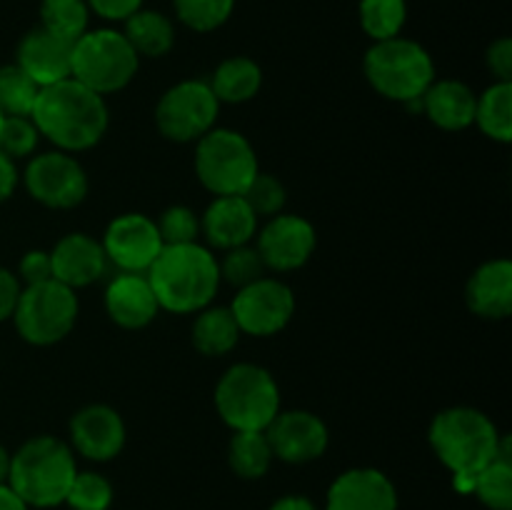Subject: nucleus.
<instances>
[{"instance_id":"obj_44","label":"nucleus","mask_w":512,"mask_h":510,"mask_svg":"<svg viewBox=\"0 0 512 510\" xmlns=\"http://www.w3.org/2000/svg\"><path fill=\"white\" fill-rule=\"evenodd\" d=\"M268 510H320L318 505L313 503L305 495H283V498L275 500Z\"/></svg>"},{"instance_id":"obj_21","label":"nucleus","mask_w":512,"mask_h":510,"mask_svg":"<svg viewBox=\"0 0 512 510\" xmlns=\"http://www.w3.org/2000/svg\"><path fill=\"white\" fill-rule=\"evenodd\" d=\"M200 233L218 250L248 245L258 233V215L250 210L243 195H215L200 218Z\"/></svg>"},{"instance_id":"obj_34","label":"nucleus","mask_w":512,"mask_h":510,"mask_svg":"<svg viewBox=\"0 0 512 510\" xmlns=\"http://www.w3.org/2000/svg\"><path fill=\"white\" fill-rule=\"evenodd\" d=\"M115 498L113 483L95 470H78L65 505L73 510H110Z\"/></svg>"},{"instance_id":"obj_17","label":"nucleus","mask_w":512,"mask_h":510,"mask_svg":"<svg viewBox=\"0 0 512 510\" xmlns=\"http://www.w3.org/2000/svg\"><path fill=\"white\" fill-rule=\"evenodd\" d=\"M393 480L378 468H350L330 483L325 510H398Z\"/></svg>"},{"instance_id":"obj_24","label":"nucleus","mask_w":512,"mask_h":510,"mask_svg":"<svg viewBox=\"0 0 512 510\" xmlns=\"http://www.w3.org/2000/svg\"><path fill=\"white\" fill-rule=\"evenodd\" d=\"M123 23V35L133 45L138 58H163L165 53L173 50L175 28L168 15L158 13V10L140 8L130 18H125Z\"/></svg>"},{"instance_id":"obj_6","label":"nucleus","mask_w":512,"mask_h":510,"mask_svg":"<svg viewBox=\"0 0 512 510\" xmlns=\"http://www.w3.org/2000/svg\"><path fill=\"white\" fill-rule=\"evenodd\" d=\"M363 73L383 98L408 105L423 98L433 85L435 63L423 45L398 35L370 45L363 58Z\"/></svg>"},{"instance_id":"obj_37","label":"nucleus","mask_w":512,"mask_h":510,"mask_svg":"<svg viewBox=\"0 0 512 510\" xmlns=\"http://www.w3.org/2000/svg\"><path fill=\"white\" fill-rule=\"evenodd\" d=\"M163 245H183L195 243L200 235V218L188 205H170L155 220Z\"/></svg>"},{"instance_id":"obj_47","label":"nucleus","mask_w":512,"mask_h":510,"mask_svg":"<svg viewBox=\"0 0 512 510\" xmlns=\"http://www.w3.org/2000/svg\"><path fill=\"white\" fill-rule=\"evenodd\" d=\"M3 118H5V115H3V113H0V125H3Z\"/></svg>"},{"instance_id":"obj_42","label":"nucleus","mask_w":512,"mask_h":510,"mask_svg":"<svg viewBox=\"0 0 512 510\" xmlns=\"http://www.w3.org/2000/svg\"><path fill=\"white\" fill-rule=\"evenodd\" d=\"M23 290L18 275L10 273L8 268L0 265V323L8 318H13L15 303H18V295Z\"/></svg>"},{"instance_id":"obj_19","label":"nucleus","mask_w":512,"mask_h":510,"mask_svg":"<svg viewBox=\"0 0 512 510\" xmlns=\"http://www.w3.org/2000/svg\"><path fill=\"white\" fill-rule=\"evenodd\" d=\"M15 65L23 68L40 88L60 83L70 78L73 70V43L48 33L45 28H33L20 40Z\"/></svg>"},{"instance_id":"obj_5","label":"nucleus","mask_w":512,"mask_h":510,"mask_svg":"<svg viewBox=\"0 0 512 510\" xmlns=\"http://www.w3.org/2000/svg\"><path fill=\"white\" fill-rule=\"evenodd\" d=\"M215 410L233 433L265 430L280 413V388L263 365L235 363L215 385Z\"/></svg>"},{"instance_id":"obj_33","label":"nucleus","mask_w":512,"mask_h":510,"mask_svg":"<svg viewBox=\"0 0 512 510\" xmlns=\"http://www.w3.org/2000/svg\"><path fill=\"white\" fill-rule=\"evenodd\" d=\"M175 15L195 33H210L228 23L235 0H173Z\"/></svg>"},{"instance_id":"obj_4","label":"nucleus","mask_w":512,"mask_h":510,"mask_svg":"<svg viewBox=\"0 0 512 510\" xmlns=\"http://www.w3.org/2000/svg\"><path fill=\"white\" fill-rule=\"evenodd\" d=\"M498 425L478 408L455 405L440 410L430 423V448L453 475H475L498 458Z\"/></svg>"},{"instance_id":"obj_2","label":"nucleus","mask_w":512,"mask_h":510,"mask_svg":"<svg viewBox=\"0 0 512 510\" xmlns=\"http://www.w3.org/2000/svg\"><path fill=\"white\" fill-rule=\"evenodd\" d=\"M148 283L158 298L160 310L188 315L200 313L213 303L220 288V268L205 245H163L148 268Z\"/></svg>"},{"instance_id":"obj_28","label":"nucleus","mask_w":512,"mask_h":510,"mask_svg":"<svg viewBox=\"0 0 512 510\" xmlns=\"http://www.w3.org/2000/svg\"><path fill=\"white\" fill-rule=\"evenodd\" d=\"M228 463L238 478H263L270 465H273V450H270L265 430H240V433H235L228 448Z\"/></svg>"},{"instance_id":"obj_7","label":"nucleus","mask_w":512,"mask_h":510,"mask_svg":"<svg viewBox=\"0 0 512 510\" xmlns=\"http://www.w3.org/2000/svg\"><path fill=\"white\" fill-rule=\"evenodd\" d=\"M140 58L120 30H88L73 43L70 78L98 95H113L128 88L138 73Z\"/></svg>"},{"instance_id":"obj_20","label":"nucleus","mask_w":512,"mask_h":510,"mask_svg":"<svg viewBox=\"0 0 512 510\" xmlns=\"http://www.w3.org/2000/svg\"><path fill=\"white\" fill-rule=\"evenodd\" d=\"M105 310L125 330H140L160 313L158 298L145 273H118L105 288Z\"/></svg>"},{"instance_id":"obj_29","label":"nucleus","mask_w":512,"mask_h":510,"mask_svg":"<svg viewBox=\"0 0 512 510\" xmlns=\"http://www.w3.org/2000/svg\"><path fill=\"white\" fill-rule=\"evenodd\" d=\"M90 8L85 0H43L40 3V28L58 38L75 43L83 33H88Z\"/></svg>"},{"instance_id":"obj_15","label":"nucleus","mask_w":512,"mask_h":510,"mask_svg":"<svg viewBox=\"0 0 512 510\" xmlns=\"http://www.w3.org/2000/svg\"><path fill=\"white\" fill-rule=\"evenodd\" d=\"M318 235L310 220L293 213H278L268 220L258 235V253L265 268L288 273L303 268L313 255Z\"/></svg>"},{"instance_id":"obj_25","label":"nucleus","mask_w":512,"mask_h":510,"mask_svg":"<svg viewBox=\"0 0 512 510\" xmlns=\"http://www.w3.org/2000/svg\"><path fill=\"white\" fill-rule=\"evenodd\" d=\"M260 85H263V70L255 60L245 58V55H233V58L223 60L215 68L213 80H210V90L215 93L218 103H248L258 95Z\"/></svg>"},{"instance_id":"obj_16","label":"nucleus","mask_w":512,"mask_h":510,"mask_svg":"<svg viewBox=\"0 0 512 510\" xmlns=\"http://www.w3.org/2000/svg\"><path fill=\"white\" fill-rule=\"evenodd\" d=\"M125 445V423L110 405H85L70 420V448L85 460L108 463Z\"/></svg>"},{"instance_id":"obj_12","label":"nucleus","mask_w":512,"mask_h":510,"mask_svg":"<svg viewBox=\"0 0 512 510\" xmlns=\"http://www.w3.org/2000/svg\"><path fill=\"white\" fill-rule=\"evenodd\" d=\"M230 313H233L240 333L270 338V335L285 330V325L293 320L295 295L283 280L260 278L238 290L233 305H230Z\"/></svg>"},{"instance_id":"obj_10","label":"nucleus","mask_w":512,"mask_h":510,"mask_svg":"<svg viewBox=\"0 0 512 510\" xmlns=\"http://www.w3.org/2000/svg\"><path fill=\"white\" fill-rule=\"evenodd\" d=\"M220 103L205 80H183L163 93L155 108V125L173 143H198L215 128Z\"/></svg>"},{"instance_id":"obj_14","label":"nucleus","mask_w":512,"mask_h":510,"mask_svg":"<svg viewBox=\"0 0 512 510\" xmlns=\"http://www.w3.org/2000/svg\"><path fill=\"white\" fill-rule=\"evenodd\" d=\"M273 458L290 465L313 463L328 450L330 433L320 415L310 410H280L265 428Z\"/></svg>"},{"instance_id":"obj_46","label":"nucleus","mask_w":512,"mask_h":510,"mask_svg":"<svg viewBox=\"0 0 512 510\" xmlns=\"http://www.w3.org/2000/svg\"><path fill=\"white\" fill-rule=\"evenodd\" d=\"M10 473V453L3 443H0V483H8Z\"/></svg>"},{"instance_id":"obj_27","label":"nucleus","mask_w":512,"mask_h":510,"mask_svg":"<svg viewBox=\"0 0 512 510\" xmlns=\"http://www.w3.org/2000/svg\"><path fill=\"white\" fill-rule=\"evenodd\" d=\"M475 123L495 143L512 140V83L490 85L475 103Z\"/></svg>"},{"instance_id":"obj_35","label":"nucleus","mask_w":512,"mask_h":510,"mask_svg":"<svg viewBox=\"0 0 512 510\" xmlns=\"http://www.w3.org/2000/svg\"><path fill=\"white\" fill-rule=\"evenodd\" d=\"M220 280L235 285V288H245V285L255 283V280L265 278V263L260 258L258 248L253 245H238V248L225 250V258L218 263Z\"/></svg>"},{"instance_id":"obj_26","label":"nucleus","mask_w":512,"mask_h":510,"mask_svg":"<svg viewBox=\"0 0 512 510\" xmlns=\"http://www.w3.org/2000/svg\"><path fill=\"white\" fill-rule=\"evenodd\" d=\"M240 328L230 308H203L193 323V345L203 355H225L238 345Z\"/></svg>"},{"instance_id":"obj_43","label":"nucleus","mask_w":512,"mask_h":510,"mask_svg":"<svg viewBox=\"0 0 512 510\" xmlns=\"http://www.w3.org/2000/svg\"><path fill=\"white\" fill-rule=\"evenodd\" d=\"M20 173L15 168V160L0 150V203H5L8 198H13L15 188H18Z\"/></svg>"},{"instance_id":"obj_9","label":"nucleus","mask_w":512,"mask_h":510,"mask_svg":"<svg viewBox=\"0 0 512 510\" xmlns=\"http://www.w3.org/2000/svg\"><path fill=\"white\" fill-rule=\"evenodd\" d=\"M78 295L58 280L25 285L13 310V323L20 338L30 345H55L68 338L78 320Z\"/></svg>"},{"instance_id":"obj_40","label":"nucleus","mask_w":512,"mask_h":510,"mask_svg":"<svg viewBox=\"0 0 512 510\" xmlns=\"http://www.w3.org/2000/svg\"><path fill=\"white\" fill-rule=\"evenodd\" d=\"M485 63L488 70L503 83H512V40L500 38L490 43L488 53H485Z\"/></svg>"},{"instance_id":"obj_3","label":"nucleus","mask_w":512,"mask_h":510,"mask_svg":"<svg viewBox=\"0 0 512 510\" xmlns=\"http://www.w3.org/2000/svg\"><path fill=\"white\" fill-rule=\"evenodd\" d=\"M75 475L78 463L73 448L53 435H35L10 455L8 485L30 510L65 505Z\"/></svg>"},{"instance_id":"obj_45","label":"nucleus","mask_w":512,"mask_h":510,"mask_svg":"<svg viewBox=\"0 0 512 510\" xmlns=\"http://www.w3.org/2000/svg\"><path fill=\"white\" fill-rule=\"evenodd\" d=\"M0 510H30V508L8 483H0Z\"/></svg>"},{"instance_id":"obj_30","label":"nucleus","mask_w":512,"mask_h":510,"mask_svg":"<svg viewBox=\"0 0 512 510\" xmlns=\"http://www.w3.org/2000/svg\"><path fill=\"white\" fill-rule=\"evenodd\" d=\"M473 495L488 510H512V458H495L475 473Z\"/></svg>"},{"instance_id":"obj_31","label":"nucleus","mask_w":512,"mask_h":510,"mask_svg":"<svg viewBox=\"0 0 512 510\" xmlns=\"http://www.w3.org/2000/svg\"><path fill=\"white\" fill-rule=\"evenodd\" d=\"M408 18L405 0H360V25L365 35L378 40L398 38Z\"/></svg>"},{"instance_id":"obj_38","label":"nucleus","mask_w":512,"mask_h":510,"mask_svg":"<svg viewBox=\"0 0 512 510\" xmlns=\"http://www.w3.org/2000/svg\"><path fill=\"white\" fill-rule=\"evenodd\" d=\"M243 198L258 218H273V215L283 213L285 208V185L275 175L258 173L243 193Z\"/></svg>"},{"instance_id":"obj_23","label":"nucleus","mask_w":512,"mask_h":510,"mask_svg":"<svg viewBox=\"0 0 512 510\" xmlns=\"http://www.w3.org/2000/svg\"><path fill=\"white\" fill-rule=\"evenodd\" d=\"M420 100H423V113L438 128L458 133L475 123L478 95L460 80H433Z\"/></svg>"},{"instance_id":"obj_32","label":"nucleus","mask_w":512,"mask_h":510,"mask_svg":"<svg viewBox=\"0 0 512 510\" xmlns=\"http://www.w3.org/2000/svg\"><path fill=\"white\" fill-rule=\"evenodd\" d=\"M40 85L33 83L23 68L15 63L0 65V113L3 115H30Z\"/></svg>"},{"instance_id":"obj_1","label":"nucleus","mask_w":512,"mask_h":510,"mask_svg":"<svg viewBox=\"0 0 512 510\" xmlns=\"http://www.w3.org/2000/svg\"><path fill=\"white\" fill-rule=\"evenodd\" d=\"M30 120L43 138L73 155L95 148L103 140L110 115L103 95L85 88L75 78H65L40 88Z\"/></svg>"},{"instance_id":"obj_8","label":"nucleus","mask_w":512,"mask_h":510,"mask_svg":"<svg viewBox=\"0 0 512 510\" xmlns=\"http://www.w3.org/2000/svg\"><path fill=\"white\" fill-rule=\"evenodd\" d=\"M195 173L213 195H243L260 173L258 155L243 133L213 128L195 145Z\"/></svg>"},{"instance_id":"obj_39","label":"nucleus","mask_w":512,"mask_h":510,"mask_svg":"<svg viewBox=\"0 0 512 510\" xmlns=\"http://www.w3.org/2000/svg\"><path fill=\"white\" fill-rule=\"evenodd\" d=\"M18 280L23 285H38L53 280V265H50L48 250H28L18 265Z\"/></svg>"},{"instance_id":"obj_18","label":"nucleus","mask_w":512,"mask_h":510,"mask_svg":"<svg viewBox=\"0 0 512 510\" xmlns=\"http://www.w3.org/2000/svg\"><path fill=\"white\" fill-rule=\"evenodd\" d=\"M50 265H53V280L68 285L70 290H78L103 278L110 263L100 240H93L85 233H68L50 250Z\"/></svg>"},{"instance_id":"obj_41","label":"nucleus","mask_w":512,"mask_h":510,"mask_svg":"<svg viewBox=\"0 0 512 510\" xmlns=\"http://www.w3.org/2000/svg\"><path fill=\"white\" fill-rule=\"evenodd\" d=\"M90 13L103 20H125L143 8V0H85Z\"/></svg>"},{"instance_id":"obj_11","label":"nucleus","mask_w":512,"mask_h":510,"mask_svg":"<svg viewBox=\"0 0 512 510\" xmlns=\"http://www.w3.org/2000/svg\"><path fill=\"white\" fill-rule=\"evenodd\" d=\"M25 190L30 198L45 208L70 210L78 208L88 195V175L85 168L63 150L35 155L23 173Z\"/></svg>"},{"instance_id":"obj_22","label":"nucleus","mask_w":512,"mask_h":510,"mask_svg":"<svg viewBox=\"0 0 512 510\" xmlns=\"http://www.w3.org/2000/svg\"><path fill=\"white\" fill-rule=\"evenodd\" d=\"M465 300L475 315L485 320H505L512 313V263L495 258L480 265L468 280Z\"/></svg>"},{"instance_id":"obj_36","label":"nucleus","mask_w":512,"mask_h":510,"mask_svg":"<svg viewBox=\"0 0 512 510\" xmlns=\"http://www.w3.org/2000/svg\"><path fill=\"white\" fill-rule=\"evenodd\" d=\"M40 133L30 115H5L0 125V150L8 158H28L38 148Z\"/></svg>"},{"instance_id":"obj_13","label":"nucleus","mask_w":512,"mask_h":510,"mask_svg":"<svg viewBox=\"0 0 512 510\" xmlns=\"http://www.w3.org/2000/svg\"><path fill=\"white\" fill-rule=\"evenodd\" d=\"M100 245L108 263L120 273H148L163 250V238L153 218L143 213H123L110 220Z\"/></svg>"}]
</instances>
